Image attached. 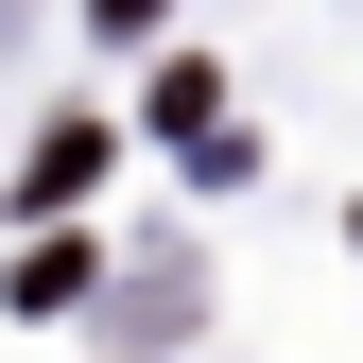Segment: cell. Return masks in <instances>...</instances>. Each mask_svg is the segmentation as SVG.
<instances>
[{
	"instance_id": "6da1fadb",
	"label": "cell",
	"mask_w": 363,
	"mask_h": 363,
	"mask_svg": "<svg viewBox=\"0 0 363 363\" xmlns=\"http://www.w3.org/2000/svg\"><path fill=\"white\" fill-rule=\"evenodd\" d=\"M86 18H104V35H156V18H173V0H86Z\"/></svg>"
}]
</instances>
